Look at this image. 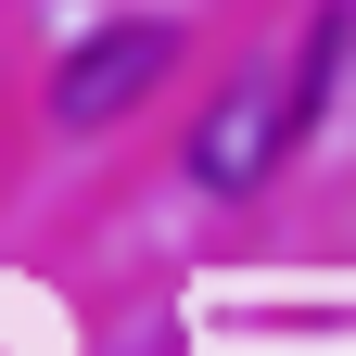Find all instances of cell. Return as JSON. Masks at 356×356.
I'll list each match as a JSON object with an SVG mask.
<instances>
[{"mask_svg":"<svg viewBox=\"0 0 356 356\" xmlns=\"http://www.w3.org/2000/svg\"><path fill=\"white\" fill-rule=\"evenodd\" d=\"M305 127H318V115L293 102V76H242V89H216V115L191 127V178L242 204V191H267V178H280V153L305 140Z\"/></svg>","mask_w":356,"mask_h":356,"instance_id":"cell-1","label":"cell"},{"mask_svg":"<svg viewBox=\"0 0 356 356\" xmlns=\"http://www.w3.org/2000/svg\"><path fill=\"white\" fill-rule=\"evenodd\" d=\"M165 64H178V38H165L153 13H127V26H102V38H76V51H64V76H51V115H64V127H115V115L140 102Z\"/></svg>","mask_w":356,"mask_h":356,"instance_id":"cell-2","label":"cell"}]
</instances>
